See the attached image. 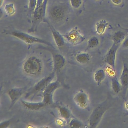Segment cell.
Listing matches in <instances>:
<instances>
[{"instance_id":"obj_23","label":"cell","mask_w":128,"mask_h":128,"mask_svg":"<svg viewBox=\"0 0 128 128\" xmlns=\"http://www.w3.org/2000/svg\"><path fill=\"white\" fill-rule=\"evenodd\" d=\"M69 125L71 128H81L83 126V124L81 122L75 118L71 119Z\"/></svg>"},{"instance_id":"obj_28","label":"cell","mask_w":128,"mask_h":128,"mask_svg":"<svg viewBox=\"0 0 128 128\" xmlns=\"http://www.w3.org/2000/svg\"><path fill=\"white\" fill-rule=\"evenodd\" d=\"M122 46L124 48H128V37H126L125 39L122 42Z\"/></svg>"},{"instance_id":"obj_30","label":"cell","mask_w":128,"mask_h":128,"mask_svg":"<svg viewBox=\"0 0 128 128\" xmlns=\"http://www.w3.org/2000/svg\"><path fill=\"white\" fill-rule=\"evenodd\" d=\"M112 3L115 5H120L122 3V0H111Z\"/></svg>"},{"instance_id":"obj_10","label":"cell","mask_w":128,"mask_h":128,"mask_svg":"<svg viewBox=\"0 0 128 128\" xmlns=\"http://www.w3.org/2000/svg\"><path fill=\"white\" fill-rule=\"evenodd\" d=\"M44 21L48 25L56 45L58 48L63 46L65 43V38L63 35L60 34L47 20H44Z\"/></svg>"},{"instance_id":"obj_3","label":"cell","mask_w":128,"mask_h":128,"mask_svg":"<svg viewBox=\"0 0 128 128\" xmlns=\"http://www.w3.org/2000/svg\"><path fill=\"white\" fill-rule=\"evenodd\" d=\"M111 107L110 102L107 99L96 107L89 119V124L91 128H96L101 122L103 115Z\"/></svg>"},{"instance_id":"obj_19","label":"cell","mask_w":128,"mask_h":128,"mask_svg":"<svg viewBox=\"0 0 128 128\" xmlns=\"http://www.w3.org/2000/svg\"><path fill=\"white\" fill-rule=\"evenodd\" d=\"M125 33L122 31H118L115 32L112 37L113 43L120 45L126 38Z\"/></svg>"},{"instance_id":"obj_21","label":"cell","mask_w":128,"mask_h":128,"mask_svg":"<svg viewBox=\"0 0 128 128\" xmlns=\"http://www.w3.org/2000/svg\"><path fill=\"white\" fill-rule=\"evenodd\" d=\"M58 110L60 116L64 120H68L71 116L70 111L66 107L62 106H60Z\"/></svg>"},{"instance_id":"obj_1","label":"cell","mask_w":128,"mask_h":128,"mask_svg":"<svg viewBox=\"0 0 128 128\" xmlns=\"http://www.w3.org/2000/svg\"><path fill=\"white\" fill-rule=\"evenodd\" d=\"M48 0H37V3L32 16V25L28 30L29 32L37 31L40 24L45 20L47 5Z\"/></svg>"},{"instance_id":"obj_9","label":"cell","mask_w":128,"mask_h":128,"mask_svg":"<svg viewBox=\"0 0 128 128\" xmlns=\"http://www.w3.org/2000/svg\"><path fill=\"white\" fill-rule=\"evenodd\" d=\"M73 99L76 104L82 109H86L89 106L90 101L88 94L82 90L78 91Z\"/></svg>"},{"instance_id":"obj_2","label":"cell","mask_w":128,"mask_h":128,"mask_svg":"<svg viewBox=\"0 0 128 128\" xmlns=\"http://www.w3.org/2000/svg\"><path fill=\"white\" fill-rule=\"evenodd\" d=\"M3 33L6 35H9L17 38L27 44H31L35 43H40L48 46L52 48H54L53 45L48 41L34 36L24 32L20 30H4Z\"/></svg>"},{"instance_id":"obj_22","label":"cell","mask_w":128,"mask_h":128,"mask_svg":"<svg viewBox=\"0 0 128 128\" xmlns=\"http://www.w3.org/2000/svg\"><path fill=\"white\" fill-rule=\"evenodd\" d=\"M99 39L96 36L91 37L88 41L87 48L89 49H92L97 47L99 44Z\"/></svg>"},{"instance_id":"obj_6","label":"cell","mask_w":128,"mask_h":128,"mask_svg":"<svg viewBox=\"0 0 128 128\" xmlns=\"http://www.w3.org/2000/svg\"><path fill=\"white\" fill-rule=\"evenodd\" d=\"M65 39L73 45H78L83 42L85 38L81 33L78 28L72 29L63 35Z\"/></svg>"},{"instance_id":"obj_5","label":"cell","mask_w":128,"mask_h":128,"mask_svg":"<svg viewBox=\"0 0 128 128\" xmlns=\"http://www.w3.org/2000/svg\"><path fill=\"white\" fill-rule=\"evenodd\" d=\"M42 68L41 60L34 56L29 58L23 65L24 72L31 75H35L40 73L42 71Z\"/></svg>"},{"instance_id":"obj_7","label":"cell","mask_w":128,"mask_h":128,"mask_svg":"<svg viewBox=\"0 0 128 128\" xmlns=\"http://www.w3.org/2000/svg\"><path fill=\"white\" fill-rule=\"evenodd\" d=\"M54 72H53L48 76L40 80L34 86L30 91L29 92H28L26 94V96L29 97L31 96L32 94H35L44 90L48 84L51 82L54 77Z\"/></svg>"},{"instance_id":"obj_20","label":"cell","mask_w":128,"mask_h":128,"mask_svg":"<svg viewBox=\"0 0 128 128\" xmlns=\"http://www.w3.org/2000/svg\"><path fill=\"white\" fill-rule=\"evenodd\" d=\"M111 86L112 90L115 93H119L121 91L122 86L116 75L113 76L112 78Z\"/></svg>"},{"instance_id":"obj_27","label":"cell","mask_w":128,"mask_h":128,"mask_svg":"<svg viewBox=\"0 0 128 128\" xmlns=\"http://www.w3.org/2000/svg\"><path fill=\"white\" fill-rule=\"evenodd\" d=\"M10 121L9 120H6V121H4L0 123V128H7L10 124Z\"/></svg>"},{"instance_id":"obj_16","label":"cell","mask_w":128,"mask_h":128,"mask_svg":"<svg viewBox=\"0 0 128 128\" xmlns=\"http://www.w3.org/2000/svg\"><path fill=\"white\" fill-rule=\"evenodd\" d=\"M108 25V23L105 20H101L96 22V32L99 35H102L105 32Z\"/></svg>"},{"instance_id":"obj_26","label":"cell","mask_w":128,"mask_h":128,"mask_svg":"<svg viewBox=\"0 0 128 128\" xmlns=\"http://www.w3.org/2000/svg\"><path fill=\"white\" fill-rule=\"evenodd\" d=\"M83 0H70L71 6L73 8L77 9L79 8L82 5Z\"/></svg>"},{"instance_id":"obj_17","label":"cell","mask_w":128,"mask_h":128,"mask_svg":"<svg viewBox=\"0 0 128 128\" xmlns=\"http://www.w3.org/2000/svg\"><path fill=\"white\" fill-rule=\"evenodd\" d=\"M106 76L105 72L102 69H99L96 71L94 74V78L95 81L98 86L104 80Z\"/></svg>"},{"instance_id":"obj_11","label":"cell","mask_w":128,"mask_h":128,"mask_svg":"<svg viewBox=\"0 0 128 128\" xmlns=\"http://www.w3.org/2000/svg\"><path fill=\"white\" fill-rule=\"evenodd\" d=\"M120 82L123 90L124 96H125L128 88V65L123 62L122 72L120 78Z\"/></svg>"},{"instance_id":"obj_31","label":"cell","mask_w":128,"mask_h":128,"mask_svg":"<svg viewBox=\"0 0 128 128\" xmlns=\"http://www.w3.org/2000/svg\"><path fill=\"white\" fill-rule=\"evenodd\" d=\"M125 107L126 110L128 112V101L126 102L125 104Z\"/></svg>"},{"instance_id":"obj_15","label":"cell","mask_w":128,"mask_h":128,"mask_svg":"<svg viewBox=\"0 0 128 128\" xmlns=\"http://www.w3.org/2000/svg\"><path fill=\"white\" fill-rule=\"evenodd\" d=\"M60 84L57 81L51 82L45 88L42 92V96H53V93L59 87Z\"/></svg>"},{"instance_id":"obj_4","label":"cell","mask_w":128,"mask_h":128,"mask_svg":"<svg viewBox=\"0 0 128 128\" xmlns=\"http://www.w3.org/2000/svg\"><path fill=\"white\" fill-rule=\"evenodd\" d=\"M69 6L66 2L54 4L49 8V17L54 21H62L67 17L69 12Z\"/></svg>"},{"instance_id":"obj_12","label":"cell","mask_w":128,"mask_h":128,"mask_svg":"<svg viewBox=\"0 0 128 128\" xmlns=\"http://www.w3.org/2000/svg\"><path fill=\"white\" fill-rule=\"evenodd\" d=\"M26 89L25 87L14 88L9 90L8 94L11 100V107L13 106L17 100L23 95L26 91Z\"/></svg>"},{"instance_id":"obj_8","label":"cell","mask_w":128,"mask_h":128,"mask_svg":"<svg viewBox=\"0 0 128 128\" xmlns=\"http://www.w3.org/2000/svg\"><path fill=\"white\" fill-rule=\"evenodd\" d=\"M120 46L113 43L104 57V62L115 72L116 54Z\"/></svg>"},{"instance_id":"obj_18","label":"cell","mask_w":128,"mask_h":128,"mask_svg":"<svg viewBox=\"0 0 128 128\" xmlns=\"http://www.w3.org/2000/svg\"><path fill=\"white\" fill-rule=\"evenodd\" d=\"M75 59L76 61L80 64H86L90 62V56L88 53L83 52L77 54Z\"/></svg>"},{"instance_id":"obj_32","label":"cell","mask_w":128,"mask_h":128,"mask_svg":"<svg viewBox=\"0 0 128 128\" xmlns=\"http://www.w3.org/2000/svg\"><path fill=\"white\" fill-rule=\"evenodd\" d=\"M4 0H0V7L2 6V5L3 4L4 2Z\"/></svg>"},{"instance_id":"obj_14","label":"cell","mask_w":128,"mask_h":128,"mask_svg":"<svg viewBox=\"0 0 128 128\" xmlns=\"http://www.w3.org/2000/svg\"><path fill=\"white\" fill-rule=\"evenodd\" d=\"M54 67L55 70H60L63 67L66 62V60L62 55L60 54H55L53 55Z\"/></svg>"},{"instance_id":"obj_29","label":"cell","mask_w":128,"mask_h":128,"mask_svg":"<svg viewBox=\"0 0 128 128\" xmlns=\"http://www.w3.org/2000/svg\"><path fill=\"white\" fill-rule=\"evenodd\" d=\"M62 119H57L56 120V124H57L58 126H61L64 125V119L62 120Z\"/></svg>"},{"instance_id":"obj_33","label":"cell","mask_w":128,"mask_h":128,"mask_svg":"<svg viewBox=\"0 0 128 128\" xmlns=\"http://www.w3.org/2000/svg\"><path fill=\"white\" fill-rule=\"evenodd\" d=\"M126 116H127V115H128V112H127V113H126Z\"/></svg>"},{"instance_id":"obj_13","label":"cell","mask_w":128,"mask_h":128,"mask_svg":"<svg viewBox=\"0 0 128 128\" xmlns=\"http://www.w3.org/2000/svg\"><path fill=\"white\" fill-rule=\"evenodd\" d=\"M22 103L27 109L31 110H38L47 106L42 101L40 102H30L22 100Z\"/></svg>"},{"instance_id":"obj_24","label":"cell","mask_w":128,"mask_h":128,"mask_svg":"<svg viewBox=\"0 0 128 128\" xmlns=\"http://www.w3.org/2000/svg\"><path fill=\"white\" fill-rule=\"evenodd\" d=\"M5 10L6 12L9 15H12L15 12V8L13 3L6 4L5 6Z\"/></svg>"},{"instance_id":"obj_25","label":"cell","mask_w":128,"mask_h":128,"mask_svg":"<svg viewBox=\"0 0 128 128\" xmlns=\"http://www.w3.org/2000/svg\"><path fill=\"white\" fill-rule=\"evenodd\" d=\"M37 0H29L28 9L29 12L31 16H32L37 3Z\"/></svg>"}]
</instances>
